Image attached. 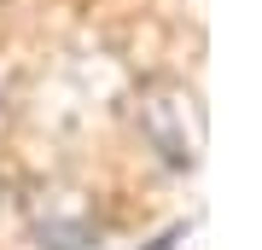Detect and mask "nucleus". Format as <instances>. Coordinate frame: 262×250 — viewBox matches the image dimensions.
Segmentation results:
<instances>
[{
    "instance_id": "obj_1",
    "label": "nucleus",
    "mask_w": 262,
    "mask_h": 250,
    "mask_svg": "<svg viewBox=\"0 0 262 250\" xmlns=\"http://www.w3.org/2000/svg\"><path fill=\"white\" fill-rule=\"evenodd\" d=\"M134 128L169 175H192L204 163V99L181 76H146L134 87Z\"/></svg>"
},
{
    "instance_id": "obj_2",
    "label": "nucleus",
    "mask_w": 262,
    "mask_h": 250,
    "mask_svg": "<svg viewBox=\"0 0 262 250\" xmlns=\"http://www.w3.org/2000/svg\"><path fill=\"white\" fill-rule=\"evenodd\" d=\"M94 233H99V221L88 215L82 198H64L53 215H35V239H41V250H82V244H94Z\"/></svg>"
},
{
    "instance_id": "obj_3",
    "label": "nucleus",
    "mask_w": 262,
    "mask_h": 250,
    "mask_svg": "<svg viewBox=\"0 0 262 250\" xmlns=\"http://www.w3.org/2000/svg\"><path fill=\"white\" fill-rule=\"evenodd\" d=\"M0 192H6V186H0Z\"/></svg>"
}]
</instances>
